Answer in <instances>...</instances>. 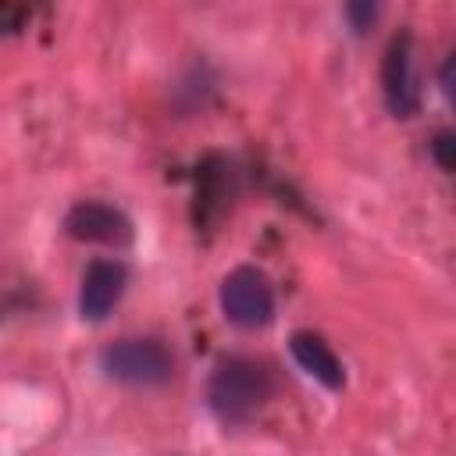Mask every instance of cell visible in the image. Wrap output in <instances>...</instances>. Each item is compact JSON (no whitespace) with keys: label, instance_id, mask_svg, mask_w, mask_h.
<instances>
[{"label":"cell","instance_id":"1","mask_svg":"<svg viewBox=\"0 0 456 456\" xmlns=\"http://www.w3.org/2000/svg\"><path fill=\"white\" fill-rule=\"evenodd\" d=\"M271 392H274V378L253 356H224L207 381V403L214 417L224 424L253 420L267 406Z\"/></svg>","mask_w":456,"mask_h":456},{"label":"cell","instance_id":"2","mask_svg":"<svg viewBox=\"0 0 456 456\" xmlns=\"http://www.w3.org/2000/svg\"><path fill=\"white\" fill-rule=\"evenodd\" d=\"M100 367L110 381L132 385V388H150V385H164L175 374V356L160 338H146V335H132V338H118L100 353Z\"/></svg>","mask_w":456,"mask_h":456},{"label":"cell","instance_id":"3","mask_svg":"<svg viewBox=\"0 0 456 456\" xmlns=\"http://www.w3.org/2000/svg\"><path fill=\"white\" fill-rule=\"evenodd\" d=\"M217 299H221L224 317L235 328H264V324L274 321V285L253 264L232 267L221 281Z\"/></svg>","mask_w":456,"mask_h":456},{"label":"cell","instance_id":"4","mask_svg":"<svg viewBox=\"0 0 456 456\" xmlns=\"http://www.w3.org/2000/svg\"><path fill=\"white\" fill-rule=\"evenodd\" d=\"M381 96L392 118H413L420 110V78H417V50L413 36L399 32L385 46L381 57Z\"/></svg>","mask_w":456,"mask_h":456},{"label":"cell","instance_id":"5","mask_svg":"<svg viewBox=\"0 0 456 456\" xmlns=\"http://www.w3.org/2000/svg\"><path fill=\"white\" fill-rule=\"evenodd\" d=\"M64 232L78 242H96V246H125L132 242V221L103 200H78L64 214Z\"/></svg>","mask_w":456,"mask_h":456},{"label":"cell","instance_id":"6","mask_svg":"<svg viewBox=\"0 0 456 456\" xmlns=\"http://www.w3.org/2000/svg\"><path fill=\"white\" fill-rule=\"evenodd\" d=\"M125 281H128V271L121 260H93L78 285V314L86 321H103L118 306Z\"/></svg>","mask_w":456,"mask_h":456},{"label":"cell","instance_id":"7","mask_svg":"<svg viewBox=\"0 0 456 456\" xmlns=\"http://www.w3.org/2000/svg\"><path fill=\"white\" fill-rule=\"evenodd\" d=\"M289 353H292V360L299 363V370H306V374H310L314 381H321L324 388L338 392V388L346 385L342 360L335 356V349L328 346L324 335H317V331H292Z\"/></svg>","mask_w":456,"mask_h":456},{"label":"cell","instance_id":"8","mask_svg":"<svg viewBox=\"0 0 456 456\" xmlns=\"http://www.w3.org/2000/svg\"><path fill=\"white\" fill-rule=\"evenodd\" d=\"M428 153H431V160H435V167H438L442 175H452V171H456V135H452L449 128H442V132L431 135Z\"/></svg>","mask_w":456,"mask_h":456},{"label":"cell","instance_id":"9","mask_svg":"<svg viewBox=\"0 0 456 456\" xmlns=\"http://www.w3.org/2000/svg\"><path fill=\"white\" fill-rule=\"evenodd\" d=\"M374 14H378L374 4H346V18H349V25H353L356 32H363V28L374 21Z\"/></svg>","mask_w":456,"mask_h":456},{"label":"cell","instance_id":"10","mask_svg":"<svg viewBox=\"0 0 456 456\" xmlns=\"http://www.w3.org/2000/svg\"><path fill=\"white\" fill-rule=\"evenodd\" d=\"M452 64H456V57H445V64H442V89L452 96Z\"/></svg>","mask_w":456,"mask_h":456}]
</instances>
